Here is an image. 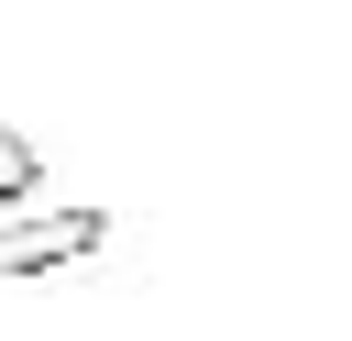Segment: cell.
<instances>
[{
  "label": "cell",
  "instance_id": "obj_1",
  "mask_svg": "<svg viewBox=\"0 0 352 341\" xmlns=\"http://www.w3.org/2000/svg\"><path fill=\"white\" fill-rule=\"evenodd\" d=\"M99 242H110V209H0V286L99 264Z\"/></svg>",
  "mask_w": 352,
  "mask_h": 341
},
{
  "label": "cell",
  "instance_id": "obj_2",
  "mask_svg": "<svg viewBox=\"0 0 352 341\" xmlns=\"http://www.w3.org/2000/svg\"><path fill=\"white\" fill-rule=\"evenodd\" d=\"M33 176H44V154L22 132H0V209H33Z\"/></svg>",
  "mask_w": 352,
  "mask_h": 341
}]
</instances>
